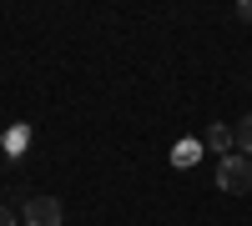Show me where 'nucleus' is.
<instances>
[{
    "label": "nucleus",
    "mask_w": 252,
    "mask_h": 226,
    "mask_svg": "<svg viewBox=\"0 0 252 226\" xmlns=\"http://www.w3.org/2000/svg\"><path fill=\"white\" fill-rule=\"evenodd\" d=\"M197 151H202L197 141H177V146H172V161H177V166L187 171V166H192V161H197Z\"/></svg>",
    "instance_id": "5"
},
{
    "label": "nucleus",
    "mask_w": 252,
    "mask_h": 226,
    "mask_svg": "<svg viewBox=\"0 0 252 226\" xmlns=\"http://www.w3.org/2000/svg\"><path fill=\"white\" fill-rule=\"evenodd\" d=\"M217 186H222L227 196H247V191H252V161L237 156V151L222 156V161H217Z\"/></svg>",
    "instance_id": "1"
},
{
    "label": "nucleus",
    "mask_w": 252,
    "mask_h": 226,
    "mask_svg": "<svg viewBox=\"0 0 252 226\" xmlns=\"http://www.w3.org/2000/svg\"><path fill=\"white\" fill-rule=\"evenodd\" d=\"M232 141H237V156H252V116H242V121H237Z\"/></svg>",
    "instance_id": "4"
},
{
    "label": "nucleus",
    "mask_w": 252,
    "mask_h": 226,
    "mask_svg": "<svg viewBox=\"0 0 252 226\" xmlns=\"http://www.w3.org/2000/svg\"><path fill=\"white\" fill-rule=\"evenodd\" d=\"M237 15H242L247 25H252V0H242V5H237Z\"/></svg>",
    "instance_id": "8"
},
{
    "label": "nucleus",
    "mask_w": 252,
    "mask_h": 226,
    "mask_svg": "<svg viewBox=\"0 0 252 226\" xmlns=\"http://www.w3.org/2000/svg\"><path fill=\"white\" fill-rule=\"evenodd\" d=\"M0 226H20V221H15V211H10V206H0Z\"/></svg>",
    "instance_id": "7"
},
{
    "label": "nucleus",
    "mask_w": 252,
    "mask_h": 226,
    "mask_svg": "<svg viewBox=\"0 0 252 226\" xmlns=\"http://www.w3.org/2000/svg\"><path fill=\"white\" fill-rule=\"evenodd\" d=\"M202 146H207V151H217V161H222V156H232L237 141H232V131H227V126H212V131L202 136Z\"/></svg>",
    "instance_id": "3"
},
{
    "label": "nucleus",
    "mask_w": 252,
    "mask_h": 226,
    "mask_svg": "<svg viewBox=\"0 0 252 226\" xmlns=\"http://www.w3.org/2000/svg\"><path fill=\"white\" fill-rule=\"evenodd\" d=\"M5 141H10V146H15V151H26V141H31V131H26V126H20V131H10Z\"/></svg>",
    "instance_id": "6"
},
{
    "label": "nucleus",
    "mask_w": 252,
    "mask_h": 226,
    "mask_svg": "<svg viewBox=\"0 0 252 226\" xmlns=\"http://www.w3.org/2000/svg\"><path fill=\"white\" fill-rule=\"evenodd\" d=\"M20 221H26V226H61V221H66V206H61L56 196H31L26 211H20Z\"/></svg>",
    "instance_id": "2"
}]
</instances>
